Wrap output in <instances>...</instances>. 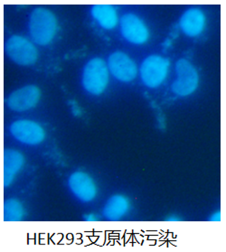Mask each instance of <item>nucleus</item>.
Here are the masks:
<instances>
[{
  "instance_id": "f257e3e1",
  "label": "nucleus",
  "mask_w": 226,
  "mask_h": 252,
  "mask_svg": "<svg viewBox=\"0 0 226 252\" xmlns=\"http://www.w3.org/2000/svg\"><path fill=\"white\" fill-rule=\"evenodd\" d=\"M169 71V59L160 55H150L142 61L138 73L146 87L157 89L166 81Z\"/></svg>"
},
{
  "instance_id": "f03ea898",
  "label": "nucleus",
  "mask_w": 226,
  "mask_h": 252,
  "mask_svg": "<svg viewBox=\"0 0 226 252\" xmlns=\"http://www.w3.org/2000/svg\"><path fill=\"white\" fill-rule=\"evenodd\" d=\"M57 23L54 14L45 8L33 10L29 19V32L35 44L47 45L55 37Z\"/></svg>"
},
{
  "instance_id": "7ed1b4c3",
  "label": "nucleus",
  "mask_w": 226,
  "mask_h": 252,
  "mask_svg": "<svg viewBox=\"0 0 226 252\" xmlns=\"http://www.w3.org/2000/svg\"><path fill=\"white\" fill-rule=\"evenodd\" d=\"M176 79L172 82L171 91L178 97H188L197 90L199 73L193 63L188 59L181 58L175 65Z\"/></svg>"
},
{
  "instance_id": "20e7f679",
  "label": "nucleus",
  "mask_w": 226,
  "mask_h": 252,
  "mask_svg": "<svg viewBox=\"0 0 226 252\" xmlns=\"http://www.w3.org/2000/svg\"><path fill=\"white\" fill-rule=\"evenodd\" d=\"M109 68L104 60L94 58L83 68L82 83L89 94L100 95L104 93L109 83Z\"/></svg>"
},
{
  "instance_id": "39448f33",
  "label": "nucleus",
  "mask_w": 226,
  "mask_h": 252,
  "mask_svg": "<svg viewBox=\"0 0 226 252\" xmlns=\"http://www.w3.org/2000/svg\"><path fill=\"white\" fill-rule=\"evenodd\" d=\"M5 51L7 56L19 65H33L38 58V52L29 40L13 35L6 41Z\"/></svg>"
},
{
  "instance_id": "423d86ee",
  "label": "nucleus",
  "mask_w": 226,
  "mask_h": 252,
  "mask_svg": "<svg viewBox=\"0 0 226 252\" xmlns=\"http://www.w3.org/2000/svg\"><path fill=\"white\" fill-rule=\"evenodd\" d=\"M107 64L111 75L120 82L129 83L138 76V68L136 62L124 52L112 53Z\"/></svg>"
},
{
  "instance_id": "0eeeda50",
  "label": "nucleus",
  "mask_w": 226,
  "mask_h": 252,
  "mask_svg": "<svg viewBox=\"0 0 226 252\" xmlns=\"http://www.w3.org/2000/svg\"><path fill=\"white\" fill-rule=\"evenodd\" d=\"M10 133L19 142L35 146L44 141L45 132L38 123L29 120H19L13 122L10 126Z\"/></svg>"
},
{
  "instance_id": "6e6552de",
  "label": "nucleus",
  "mask_w": 226,
  "mask_h": 252,
  "mask_svg": "<svg viewBox=\"0 0 226 252\" xmlns=\"http://www.w3.org/2000/svg\"><path fill=\"white\" fill-rule=\"evenodd\" d=\"M121 29L122 36L131 44L140 45L149 41V28L141 18L134 14H126L122 17Z\"/></svg>"
},
{
  "instance_id": "1a4fd4ad",
  "label": "nucleus",
  "mask_w": 226,
  "mask_h": 252,
  "mask_svg": "<svg viewBox=\"0 0 226 252\" xmlns=\"http://www.w3.org/2000/svg\"><path fill=\"white\" fill-rule=\"evenodd\" d=\"M40 99V90L34 85H27L13 92L6 99L10 110L24 112L33 109Z\"/></svg>"
},
{
  "instance_id": "9d476101",
  "label": "nucleus",
  "mask_w": 226,
  "mask_h": 252,
  "mask_svg": "<svg viewBox=\"0 0 226 252\" xmlns=\"http://www.w3.org/2000/svg\"><path fill=\"white\" fill-rule=\"evenodd\" d=\"M69 188L74 196L83 203L94 201L97 195V187L94 179L88 174L83 172H75L68 180Z\"/></svg>"
},
{
  "instance_id": "9b49d317",
  "label": "nucleus",
  "mask_w": 226,
  "mask_h": 252,
  "mask_svg": "<svg viewBox=\"0 0 226 252\" xmlns=\"http://www.w3.org/2000/svg\"><path fill=\"white\" fill-rule=\"evenodd\" d=\"M206 17L204 11L197 7L189 8L183 14L179 20V27L183 33L189 37H196L204 31Z\"/></svg>"
},
{
  "instance_id": "f8f14e48",
  "label": "nucleus",
  "mask_w": 226,
  "mask_h": 252,
  "mask_svg": "<svg viewBox=\"0 0 226 252\" xmlns=\"http://www.w3.org/2000/svg\"><path fill=\"white\" fill-rule=\"evenodd\" d=\"M25 163L24 156L15 149H5L3 158L4 187H9L15 177L22 169Z\"/></svg>"
},
{
  "instance_id": "ddd939ff",
  "label": "nucleus",
  "mask_w": 226,
  "mask_h": 252,
  "mask_svg": "<svg viewBox=\"0 0 226 252\" xmlns=\"http://www.w3.org/2000/svg\"><path fill=\"white\" fill-rule=\"evenodd\" d=\"M130 206L131 204L129 198L122 194H116L111 196L105 203L102 215L104 219L108 220H120L129 214Z\"/></svg>"
},
{
  "instance_id": "4468645a",
  "label": "nucleus",
  "mask_w": 226,
  "mask_h": 252,
  "mask_svg": "<svg viewBox=\"0 0 226 252\" xmlns=\"http://www.w3.org/2000/svg\"><path fill=\"white\" fill-rule=\"evenodd\" d=\"M92 14L99 25L106 29H112L118 24V14L114 6L99 4L93 6Z\"/></svg>"
},
{
  "instance_id": "2eb2a0df",
  "label": "nucleus",
  "mask_w": 226,
  "mask_h": 252,
  "mask_svg": "<svg viewBox=\"0 0 226 252\" xmlns=\"http://www.w3.org/2000/svg\"><path fill=\"white\" fill-rule=\"evenodd\" d=\"M4 220L6 221H19L24 218L25 210L22 203L17 199H7L4 203Z\"/></svg>"
},
{
  "instance_id": "dca6fc26",
  "label": "nucleus",
  "mask_w": 226,
  "mask_h": 252,
  "mask_svg": "<svg viewBox=\"0 0 226 252\" xmlns=\"http://www.w3.org/2000/svg\"><path fill=\"white\" fill-rule=\"evenodd\" d=\"M221 211H217V212H215L214 214L211 215V217H210V220H213V221H220L221 220Z\"/></svg>"
},
{
  "instance_id": "f3484780",
  "label": "nucleus",
  "mask_w": 226,
  "mask_h": 252,
  "mask_svg": "<svg viewBox=\"0 0 226 252\" xmlns=\"http://www.w3.org/2000/svg\"><path fill=\"white\" fill-rule=\"evenodd\" d=\"M84 219H85V220H97L98 218L94 214H90L86 215V216H84Z\"/></svg>"
}]
</instances>
